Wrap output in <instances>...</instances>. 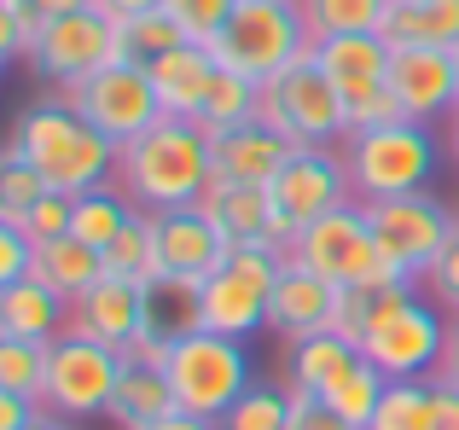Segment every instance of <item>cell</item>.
<instances>
[{"label": "cell", "instance_id": "obj_29", "mask_svg": "<svg viewBox=\"0 0 459 430\" xmlns=\"http://www.w3.org/2000/svg\"><path fill=\"white\" fill-rule=\"evenodd\" d=\"M105 273L134 280V285L163 280V256H157V215H146V210L128 215V227L105 245Z\"/></svg>", "mask_w": 459, "mask_h": 430}, {"label": "cell", "instance_id": "obj_34", "mask_svg": "<svg viewBox=\"0 0 459 430\" xmlns=\"http://www.w3.org/2000/svg\"><path fill=\"white\" fill-rule=\"evenodd\" d=\"M47 361H53V343L0 338V390H12V396H35V401H41Z\"/></svg>", "mask_w": 459, "mask_h": 430}, {"label": "cell", "instance_id": "obj_23", "mask_svg": "<svg viewBox=\"0 0 459 430\" xmlns=\"http://www.w3.org/2000/svg\"><path fill=\"white\" fill-rule=\"evenodd\" d=\"M198 210L221 227L227 245H280L273 233V204H268V186H233V181H210V193L198 198Z\"/></svg>", "mask_w": 459, "mask_h": 430}, {"label": "cell", "instance_id": "obj_40", "mask_svg": "<svg viewBox=\"0 0 459 430\" xmlns=\"http://www.w3.org/2000/svg\"><path fill=\"white\" fill-rule=\"evenodd\" d=\"M41 12H35V0H0V53L6 58H23L35 47V35H41Z\"/></svg>", "mask_w": 459, "mask_h": 430}, {"label": "cell", "instance_id": "obj_24", "mask_svg": "<svg viewBox=\"0 0 459 430\" xmlns=\"http://www.w3.org/2000/svg\"><path fill=\"white\" fill-rule=\"evenodd\" d=\"M70 331V303L41 280H12L0 285V338H30L53 343Z\"/></svg>", "mask_w": 459, "mask_h": 430}, {"label": "cell", "instance_id": "obj_50", "mask_svg": "<svg viewBox=\"0 0 459 430\" xmlns=\"http://www.w3.org/2000/svg\"><path fill=\"white\" fill-rule=\"evenodd\" d=\"M152 430H221L215 419H192V413H169L163 425H152Z\"/></svg>", "mask_w": 459, "mask_h": 430}, {"label": "cell", "instance_id": "obj_45", "mask_svg": "<svg viewBox=\"0 0 459 430\" xmlns=\"http://www.w3.org/2000/svg\"><path fill=\"white\" fill-rule=\"evenodd\" d=\"M41 419V401L35 396H12V390H0V430H30Z\"/></svg>", "mask_w": 459, "mask_h": 430}, {"label": "cell", "instance_id": "obj_12", "mask_svg": "<svg viewBox=\"0 0 459 430\" xmlns=\"http://www.w3.org/2000/svg\"><path fill=\"white\" fill-rule=\"evenodd\" d=\"M70 111L82 116L88 128H100L105 140H117V146H128V140H140L152 123H163V105H157V88H152V70L146 64H111V70H93L88 82H76V88H65Z\"/></svg>", "mask_w": 459, "mask_h": 430}, {"label": "cell", "instance_id": "obj_9", "mask_svg": "<svg viewBox=\"0 0 459 430\" xmlns=\"http://www.w3.org/2000/svg\"><path fill=\"white\" fill-rule=\"evenodd\" d=\"M30 76L53 82L58 93L88 82L93 70H111V64H128V41H123V18L88 6V12H70V18H47L35 47L23 53Z\"/></svg>", "mask_w": 459, "mask_h": 430}, {"label": "cell", "instance_id": "obj_21", "mask_svg": "<svg viewBox=\"0 0 459 430\" xmlns=\"http://www.w3.org/2000/svg\"><path fill=\"white\" fill-rule=\"evenodd\" d=\"M210 140H215V181H233V186H268L280 175V163L291 158V140L273 134L268 123H245Z\"/></svg>", "mask_w": 459, "mask_h": 430}, {"label": "cell", "instance_id": "obj_4", "mask_svg": "<svg viewBox=\"0 0 459 430\" xmlns=\"http://www.w3.org/2000/svg\"><path fill=\"white\" fill-rule=\"evenodd\" d=\"M308 47H314V30L297 0H238L233 18L221 23V35L210 41V53L221 70L268 82L280 70H291L297 58H308Z\"/></svg>", "mask_w": 459, "mask_h": 430}, {"label": "cell", "instance_id": "obj_2", "mask_svg": "<svg viewBox=\"0 0 459 430\" xmlns=\"http://www.w3.org/2000/svg\"><path fill=\"white\" fill-rule=\"evenodd\" d=\"M6 158L30 163L53 193L82 198V193H93V186H111L117 140H105L100 128H88L70 111V99L58 93V99H35L30 111L18 116V128H12V140H6Z\"/></svg>", "mask_w": 459, "mask_h": 430}, {"label": "cell", "instance_id": "obj_42", "mask_svg": "<svg viewBox=\"0 0 459 430\" xmlns=\"http://www.w3.org/2000/svg\"><path fill=\"white\" fill-rule=\"evenodd\" d=\"M425 285H430V303H442V308H448V320H454L459 314V238L442 250L437 262H430Z\"/></svg>", "mask_w": 459, "mask_h": 430}, {"label": "cell", "instance_id": "obj_39", "mask_svg": "<svg viewBox=\"0 0 459 430\" xmlns=\"http://www.w3.org/2000/svg\"><path fill=\"white\" fill-rule=\"evenodd\" d=\"M233 6L238 0H163V12L186 30V41H198V47H210L215 35H221V23L233 18Z\"/></svg>", "mask_w": 459, "mask_h": 430}, {"label": "cell", "instance_id": "obj_41", "mask_svg": "<svg viewBox=\"0 0 459 430\" xmlns=\"http://www.w3.org/2000/svg\"><path fill=\"white\" fill-rule=\"evenodd\" d=\"M70 210H76V198H70V193H41V204L23 215V233H30V245L65 238V233H70Z\"/></svg>", "mask_w": 459, "mask_h": 430}, {"label": "cell", "instance_id": "obj_38", "mask_svg": "<svg viewBox=\"0 0 459 430\" xmlns=\"http://www.w3.org/2000/svg\"><path fill=\"white\" fill-rule=\"evenodd\" d=\"M41 193H53V186H47L30 163H18V158L0 163V221L6 227H23V215L41 204Z\"/></svg>", "mask_w": 459, "mask_h": 430}, {"label": "cell", "instance_id": "obj_15", "mask_svg": "<svg viewBox=\"0 0 459 430\" xmlns=\"http://www.w3.org/2000/svg\"><path fill=\"white\" fill-rule=\"evenodd\" d=\"M390 93L402 99L407 123H437L459 105V64L448 47H395Z\"/></svg>", "mask_w": 459, "mask_h": 430}, {"label": "cell", "instance_id": "obj_49", "mask_svg": "<svg viewBox=\"0 0 459 430\" xmlns=\"http://www.w3.org/2000/svg\"><path fill=\"white\" fill-rule=\"evenodd\" d=\"M93 0H35V12L41 18H70V12H88Z\"/></svg>", "mask_w": 459, "mask_h": 430}, {"label": "cell", "instance_id": "obj_28", "mask_svg": "<svg viewBox=\"0 0 459 430\" xmlns=\"http://www.w3.org/2000/svg\"><path fill=\"white\" fill-rule=\"evenodd\" d=\"M407 297H419V280H360V285H343V291H337V320L332 326L360 343V331H372L384 314H395Z\"/></svg>", "mask_w": 459, "mask_h": 430}, {"label": "cell", "instance_id": "obj_37", "mask_svg": "<svg viewBox=\"0 0 459 430\" xmlns=\"http://www.w3.org/2000/svg\"><path fill=\"white\" fill-rule=\"evenodd\" d=\"M123 41H128V58H134V64H152V58L175 53V47L186 41V30H180L169 12H146V18H123Z\"/></svg>", "mask_w": 459, "mask_h": 430}, {"label": "cell", "instance_id": "obj_30", "mask_svg": "<svg viewBox=\"0 0 459 430\" xmlns=\"http://www.w3.org/2000/svg\"><path fill=\"white\" fill-rule=\"evenodd\" d=\"M437 401H442L437 378H402V384L384 390V401H378L367 430H430L437 425Z\"/></svg>", "mask_w": 459, "mask_h": 430}, {"label": "cell", "instance_id": "obj_52", "mask_svg": "<svg viewBox=\"0 0 459 430\" xmlns=\"http://www.w3.org/2000/svg\"><path fill=\"white\" fill-rule=\"evenodd\" d=\"M30 430H76V419H58V413H47V408H41V419H35Z\"/></svg>", "mask_w": 459, "mask_h": 430}, {"label": "cell", "instance_id": "obj_14", "mask_svg": "<svg viewBox=\"0 0 459 430\" xmlns=\"http://www.w3.org/2000/svg\"><path fill=\"white\" fill-rule=\"evenodd\" d=\"M442 343H448V314L419 297H407L395 314H384L372 331H360V361H372L390 384L402 378H437Z\"/></svg>", "mask_w": 459, "mask_h": 430}, {"label": "cell", "instance_id": "obj_8", "mask_svg": "<svg viewBox=\"0 0 459 430\" xmlns=\"http://www.w3.org/2000/svg\"><path fill=\"white\" fill-rule=\"evenodd\" d=\"M285 262L332 280L337 291H343V285H360V280H407L402 268H390V262L378 256V238H372L367 210H360L355 198L325 210V215H314L308 227H297L291 245H285Z\"/></svg>", "mask_w": 459, "mask_h": 430}, {"label": "cell", "instance_id": "obj_35", "mask_svg": "<svg viewBox=\"0 0 459 430\" xmlns=\"http://www.w3.org/2000/svg\"><path fill=\"white\" fill-rule=\"evenodd\" d=\"M384 390H390V378H384L372 361H360L355 373H349L325 401H332V413H343V419L355 425V430H367V425H372V413H378V401H384Z\"/></svg>", "mask_w": 459, "mask_h": 430}, {"label": "cell", "instance_id": "obj_46", "mask_svg": "<svg viewBox=\"0 0 459 430\" xmlns=\"http://www.w3.org/2000/svg\"><path fill=\"white\" fill-rule=\"evenodd\" d=\"M437 384L459 396V314L448 320V343H442V361H437Z\"/></svg>", "mask_w": 459, "mask_h": 430}, {"label": "cell", "instance_id": "obj_6", "mask_svg": "<svg viewBox=\"0 0 459 430\" xmlns=\"http://www.w3.org/2000/svg\"><path fill=\"white\" fill-rule=\"evenodd\" d=\"M256 123H268L273 134H285L291 146H343L349 99L337 93V82L325 76L314 58H297L291 70L262 82Z\"/></svg>", "mask_w": 459, "mask_h": 430}, {"label": "cell", "instance_id": "obj_25", "mask_svg": "<svg viewBox=\"0 0 459 430\" xmlns=\"http://www.w3.org/2000/svg\"><path fill=\"white\" fill-rule=\"evenodd\" d=\"M169 413H180L175 390H169V373L163 366H140V361H123V378H117V396H111V419L117 430H152L163 425Z\"/></svg>", "mask_w": 459, "mask_h": 430}, {"label": "cell", "instance_id": "obj_16", "mask_svg": "<svg viewBox=\"0 0 459 430\" xmlns=\"http://www.w3.org/2000/svg\"><path fill=\"white\" fill-rule=\"evenodd\" d=\"M70 331L105 343V349H128V343L146 331V285L105 273L100 285H88V291L70 303Z\"/></svg>", "mask_w": 459, "mask_h": 430}, {"label": "cell", "instance_id": "obj_26", "mask_svg": "<svg viewBox=\"0 0 459 430\" xmlns=\"http://www.w3.org/2000/svg\"><path fill=\"white\" fill-rule=\"evenodd\" d=\"M30 280L53 285L65 303H76L88 285L105 280V250L82 245V238H47V245H35V262H30Z\"/></svg>", "mask_w": 459, "mask_h": 430}, {"label": "cell", "instance_id": "obj_22", "mask_svg": "<svg viewBox=\"0 0 459 430\" xmlns=\"http://www.w3.org/2000/svg\"><path fill=\"white\" fill-rule=\"evenodd\" d=\"M360 366V343L343 338L337 326L314 331V338L291 343V361H285V390H303V396H332L349 373Z\"/></svg>", "mask_w": 459, "mask_h": 430}, {"label": "cell", "instance_id": "obj_10", "mask_svg": "<svg viewBox=\"0 0 459 430\" xmlns=\"http://www.w3.org/2000/svg\"><path fill=\"white\" fill-rule=\"evenodd\" d=\"M367 210V227L378 238V256L390 268H402L407 280H425L430 262L459 238V210H448L430 193H407V198H378Z\"/></svg>", "mask_w": 459, "mask_h": 430}, {"label": "cell", "instance_id": "obj_51", "mask_svg": "<svg viewBox=\"0 0 459 430\" xmlns=\"http://www.w3.org/2000/svg\"><path fill=\"white\" fill-rule=\"evenodd\" d=\"M442 151L454 158V169H459V105L448 111V128H442Z\"/></svg>", "mask_w": 459, "mask_h": 430}, {"label": "cell", "instance_id": "obj_11", "mask_svg": "<svg viewBox=\"0 0 459 430\" xmlns=\"http://www.w3.org/2000/svg\"><path fill=\"white\" fill-rule=\"evenodd\" d=\"M123 378V349H105L93 338H53V361H47V384H41V408L58 419H105Z\"/></svg>", "mask_w": 459, "mask_h": 430}, {"label": "cell", "instance_id": "obj_48", "mask_svg": "<svg viewBox=\"0 0 459 430\" xmlns=\"http://www.w3.org/2000/svg\"><path fill=\"white\" fill-rule=\"evenodd\" d=\"M430 430H459V396L454 390H442V401H437V425Z\"/></svg>", "mask_w": 459, "mask_h": 430}, {"label": "cell", "instance_id": "obj_3", "mask_svg": "<svg viewBox=\"0 0 459 430\" xmlns=\"http://www.w3.org/2000/svg\"><path fill=\"white\" fill-rule=\"evenodd\" d=\"M343 169H349V198L378 204V198H407L425 193L437 175V134L430 123H384V128H349L343 134Z\"/></svg>", "mask_w": 459, "mask_h": 430}, {"label": "cell", "instance_id": "obj_32", "mask_svg": "<svg viewBox=\"0 0 459 430\" xmlns=\"http://www.w3.org/2000/svg\"><path fill=\"white\" fill-rule=\"evenodd\" d=\"M128 215H134V204H128L117 186H93V193H82L76 210H70V238L105 250V245H111V238L128 227Z\"/></svg>", "mask_w": 459, "mask_h": 430}, {"label": "cell", "instance_id": "obj_33", "mask_svg": "<svg viewBox=\"0 0 459 430\" xmlns=\"http://www.w3.org/2000/svg\"><path fill=\"white\" fill-rule=\"evenodd\" d=\"M314 30V41L320 35H360V30H378L390 23V0H297Z\"/></svg>", "mask_w": 459, "mask_h": 430}, {"label": "cell", "instance_id": "obj_5", "mask_svg": "<svg viewBox=\"0 0 459 430\" xmlns=\"http://www.w3.org/2000/svg\"><path fill=\"white\" fill-rule=\"evenodd\" d=\"M280 273H285V250L233 245L221 268L210 280H198V331H221V338L238 343L268 331V297Z\"/></svg>", "mask_w": 459, "mask_h": 430}, {"label": "cell", "instance_id": "obj_43", "mask_svg": "<svg viewBox=\"0 0 459 430\" xmlns=\"http://www.w3.org/2000/svg\"><path fill=\"white\" fill-rule=\"evenodd\" d=\"M291 430H355V425H349L343 413H332L325 396H303V390H291Z\"/></svg>", "mask_w": 459, "mask_h": 430}, {"label": "cell", "instance_id": "obj_18", "mask_svg": "<svg viewBox=\"0 0 459 430\" xmlns=\"http://www.w3.org/2000/svg\"><path fill=\"white\" fill-rule=\"evenodd\" d=\"M227 238L221 227L210 221L198 204L192 210H163L157 215V256H163V273H175V280H210L215 268L227 262Z\"/></svg>", "mask_w": 459, "mask_h": 430}, {"label": "cell", "instance_id": "obj_27", "mask_svg": "<svg viewBox=\"0 0 459 430\" xmlns=\"http://www.w3.org/2000/svg\"><path fill=\"white\" fill-rule=\"evenodd\" d=\"M395 47H459V0H390L384 23Z\"/></svg>", "mask_w": 459, "mask_h": 430}, {"label": "cell", "instance_id": "obj_20", "mask_svg": "<svg viewBox=\"0 0 459 430\" xmlns=\"http://www.w3.org/2000/svg\"><path fill=\"white\" fill-rule=\"evenodd\" d=\"M146 70H152V88H157L163 116H192V123H198V111H204V99H210L215 76H221L215 53H210V47H198V41H180L175 53L152 58Z\"/></svg>", "mask_w": 459, "mask_h": 430}, {"label": "cell", "instance_id": "obj_7", "mask_svg": "<svg viewBox=\"0 0 459 430\" xmlns=\"http://www.w3.org/2000/svg\"><path fill=\"white\" fill-rule=\"evenodd\" d=\"M163 373L180 413L221 425L233 413V401L250 390V355L238 338H221V331H186V338H175Z\"/></svg>", "mask_w": 459, "mask_h": 430}, {"label": "cell", "instance_id": "obj_31", "mask_svg": "<svg viewBox=\"0 0 459 430\" xmlns=\"http://www.w3.org/2000/svg\"><path fill=\"white\" fill-rule=\"evenodd\" d=\"M256 99H262V82L238 76V70H221L210 99H204V111H198V128L204 134H227V128L256 123Z\"/></svg>", "mask_w": 459, "mask_h": 430}, {"label": "cell", "instance_id": "obj_44", "mask_svg": "<svg viewBox=\"0 0 459 430\" xmlns=\"http://www.w3.org/2000/svg\"><path fill=\"white\" fill-rule=\"evenodd\" d=\"M384 123H407L402 99H395L390 88H378V93H367L360 105H349V128H384Z\"/></svg>", "mask_w": 459, "mask_h": 430}, {"label": "cell", "instance_id": "obj_1", "mask_svg": "<svg viewBox=\"0 0 459 430\" xmlns=\"http://www.w3.org/2000/svg\"><path fill=\"white\" fill-rule=\"evenodd\" d=\"M215 181V140L192 116H163L140 140L117 146V175L111 186L134 210L163 215V210H192Z\"/></svg>", "mask_w": 459, "mask_h": 430}, {"label": "cell", "instance_id": "obj_47", "mask_svg": "<svg viewBox=\"0 0 459 430\" xmlns=\"http://www.w3.org/2000/svg\"><path fill=\"white\" fill-rule=\"evenodd\" d=\"M93 6L111 18H146V12H163V0H93Z\"/></svg>", "mask_w": 459, "mask_h": 430}, {"label": "cell", "instance_id": "obj_53", "mask_svg": "<svg viewBox=\"0 0 459 430\" xmlns=\"http://www.w3.org/2000/svg\"><path fill=\"white\" fill-rule=\"evenodd\" d=\"M454 64H459V47H454Z\"/></svg>", "mask_w": 459, "mask_h": 430}, {"label": "cell", "instance_id": "obj_19", "mask_svg": "<svg viewBox=\"0 0 459 430\" xmlns=\"http://www.w3.org/2000/svg\"><path fill=\"white\" fill-rule=\"evenodd\" d=\"M332 320H337V285L308 273V268H297V262H285V273L273 280V297H268V331L297 343V338L325 331Z\"/></svg>", "mask_w": 459, "mask_h": 430}, {"label": "cell", "instance_id": "obj_17", "mask_svg": "<svg viewBox=\"0 0 459 430\" xmlns=\"http://www.w3.org/2000/svg\"><path fill=\"white\" fill-rule=\"evenodd\" d=\"M308 58L337 82L349 105H360L367 93L390 88V58H395V41L378 30H360V35H320L308 47Z\"/></svg>", "mask_w": 459, "mask_h": 430}, {"label": "cell", "instance_id": "obj_36", "mask_svg": "<svg viewBox=\"0 0 459 430\" xmlns=\"http://www.w3.org/2000/svg\"><path fill=\"white\" fill-rule=\"evenodd\" d=\"M221 430H291V390L250 384L233 401V413L221 419Z\"/></svg>", "mask_w": 459, "mask_h": 430}, {"label": "cell", "instance_id": "obj_13", "mask_svg": "<svg viewBox=\"0 0 459 430\" xmlns=\"http://www.w3.org/2000/svg\"><path fill=\"white\" fill-rule=\"evenodd\" d=\"M268 204H273V233L280 245H291L297 227H308L314 215L349 204V169L337 146H291V158L280 163V175L268 181Z\"/></svg>", "mask_w": 459, "mask_h": 430}]
</instances>
